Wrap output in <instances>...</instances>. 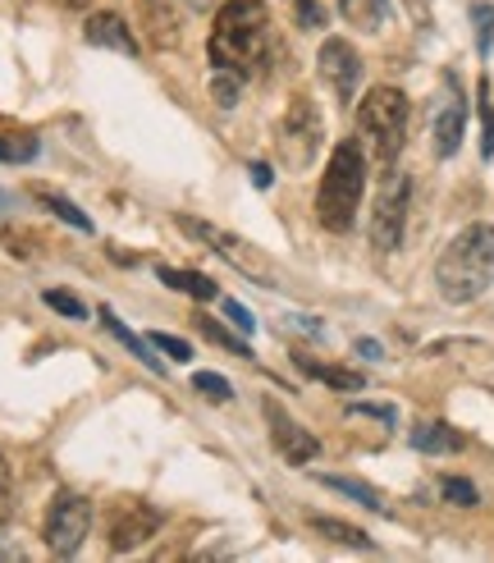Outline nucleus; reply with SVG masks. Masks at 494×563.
I'll list each match as a JSON object with an SVG mask.
<instances>
[{
  "label": "nucleus",
  "instance_id": "1",
  "mask_svg": "<svg viewBox=\"0 0 494 563\" xmlns=\"http://www.w3.org/2000/svg\"><path fill=\"white\" fill-rule=\"evenodd\" d=\"M206 60H211V69L234 74L243 82L266 69V60H270V14H266V0H225V5L215 10Z\"/></svg>",
  "mask_w": 494,
  "mask_h": 563
},
{
  "label": "nucleus",
  "instance_id": "2",
  "mask_svg": "<svg viewBox=\"0 0 494 563\" xmlns=\"http://www.w3.org/2000/svg\"><path fill=\"white\" fill-rule=\"evenodd\" d=\"M435 285L449 302H476L494 285V224H467L439 257Z\"/></svg>",
  "mask_w": 494,
  "mask_h": 563
},
{
  "label": "nucleus",
  "instance_id": "3",
  "mask_svg": "<svg viewBox=\"0 0 494 563\" xmlns=\"http://www.w3.org/2000/svg\"><path fill=\"white\" fill-rule=\"evenodd\" d=\"M362 192H367V156H362V143L348 137V143L335 147V156H329L325 175H321V192H316L321 230L348 234L357 220V207H362Z\"/></svg>",
  "mask_w": 494,
  "mask_h": 563
},
{
  "label": "nucleus",
  "instance_id": "4",
  "mask_svg": "<svg viewBox=\"0 0 494 563\" xmlns=\"http://www.w3.org/2000/svg\"><path fill=\"white\" fill-rule=\"evenodd\" d=\"M357 129H362V137L371 143V156L390 170L407 143V97L398 88H390V82L371 88L362 97V106H357Z\"/></svg>",
  "mask_w": 494,
  "mask_h": 563
},
{
  "label": "nucleus",
  "instance_id": "5",
  "mask_svg": "<svg viewBox=\"0 0 494 563\" xmlns=\"http://www.w3.org/2000/svg\"><path fill=\"white\" fill-rule=\"evenodd\" d=\"M179 230L202 243L206 252H215V257H225L234 271H243L247 279H257V285H274V262L266 257V252H257L252 243H243L238 234H229L225 224H211V220H198V216H179Z\"/></svg>",
  "mask_w": 494,
  "mask_h": 563
},
{
  "label": "nucleus",
  "instance_id": "6",
  "mask_svg": "<svg viewBox=\"0 0 494 563\" xmlns=\"http://www.w3.org/2000/svg\"><path fill=\"white\" fill-rule=\"evenodd\" d=\"M321 137H325V124H321V110L312 97H293L280 129H274V152H280L284 170H307L321 152Z\"/></svg>",
  "mask_w": 494,
  "mask_h": 563
},
{
  "label": "nucleus",
  "instance_id": "7",
  "mask_svg": "<svg viewBox=\"0 0 494 563\" xmlns=\"http://www.w3.org/2000/svg\"><path fill=\"white\" fill-rule=\"evenodd\" d=\"M88 527H92V504L74 495V490H60L50 499V509H46V522H42V537H46V550L50 554H78V545L88 541Z\"/></svg>",
  "mask_w": 494,
  "mask_h": 563
},
{
  "label": "nucleus",
  "instance_id": "8",
  "mask_svg": "<svg viewBox=\"0 0 494 563\" xmlns=\"http://www.w3.org/2000/svg\"><path fill=\"white\" fill-rule=\"evenodd\" d=\"M407 202H412V179L403 170L384 175V188L371 207V243L380 252H394L403 243V224H407Z\"/></svg>",
  "mask_w": 494,
  "mask_h": 563
},
{
  "label": "nucleus",
  "instance_id": "9",
  "mask_svg": "<svg viewBox=\"0 0 494 563\" xmlns=\"http://www.w3.org/2000/svg\"><path fill=\"white\" fill-rule=\"evenodd\" d=\"M462 129H467V101H462L458 78L445 74V78H439L435 101H430V143H435V156H453L462 147Z\"/></svg>",
  "mask_w": 494,
  "mask_h": 563
},
{
  "label": "nucleus",
  "instance_id": "10",
  "mask_svg": "<svg viewBox=\"0 0 494 563\" xmlns=\"http://www.w3.org/2000/svg\"><path fill=\"white\" fill-rule=\"evenodd\" d=\"M316 69H321V82H325V88L348 106L352 92H357V82H362V55L352 51V42L329 37V42L321 46V55H316Z\"/></svg>",
  "mask_w": 494,
  "mask_h": 563
},
{
  "label": "nucleus",
  "instance_id": "11",
  "mask_svg": "<svg viewBox=\"0 0 494 563\" xmlns=\"http://www.w3.org/2000/svg\"><path fill=\"white\" fill-rule=\"evenodd\" d=\"M266 421H270V444L280 449L284 463L302 467V463H312V459L321 454V440H316L307 427H297V421H293L280 404H274V399H266Z\"/></svg>",
  "mask_w": 494,
  "mask_h": 563
},
{
  "label": "nucleus",
  "instance_id": "12",
  "mask_svg": "<svg viewBox=\"0 0 494 563\" xmlns=\"http://www.w3.org/2000/svg\"><path fill=\"white\" fill-rule=\"evenodd\" d=\"M156 527H160V514L147 509V504H128V509L115 514V522H110V550H137L143 541L156 537Z\"/></svg>",
  "mask_w": 494,
  "mask_h": 563
},
{
  "label": "nucleus",
  "instance_id": "13",
  "mask_svg": "<svg viewBox=\"0 0 494 563\" xmlns=\"http://www.w3.org/2000/svg\"><path fill=\"white\" fill-rule=\"evenodd\" d=\"M82 37H88L92 46L101 51H120V55H137V37H133V27L120 19V14H92L88 23H82Z\"/></svg>",
  "mask_w": 494,
  "mask_h": 563
},
{
  "label": "nucleus",
  "instance_id": "14",
  "mask_svg": "<svg viewBox=\"0 0 494 563\" xmlns=\"http://www.w3.org/2000/svg\"><path fill=\"white\" fill-rule=\"evenodd\" d=\"M101 325H105L110 334H115V340H120V344H124V349H128L137 362H143L147 372H156V376L165 372V367H160V357L151 353V340H137V334H133V330H128V325H124L115 312H110V307H101Z\"/></svg>",
  "mask_w": 494,
  "mask_h": 563
},
{
  "label": "nucleus",
  "instance_id": "15",
  "mask_svg": "<svg viewBox=\"0 0 494 563\" xmlns=\"http://www.w3.org/2000/svg\"><path fill=\"white\" fill-rule=\"evenodd\" d=\"M339 14L357 33H380L384 19H390V0H339Z\"/></svg>",
  "mask_w": 494,
  "mask_h": 563
},
{
  "label": "nucleus",
  "instance_id": "16",
  "mask_svg": "<svg viewBox=\"0 0 494 563\" xmlns=\"http://www.w3.org/2000/svg\"><path fill=\"white\" fill-rule=\"evenodd\" d=\"M412 444H417L422 454H458L467 440L453 427H445V421H422V427L412 431Z\"/></svg>",
  "mask_w": 494,
  "mask_h": 563
},
{
  "label": "nucleus",
  "instance_id": "17",
  "mask_svg": "<svg viewBox=\"0 0 494 563\" xmlns=\"http://www.w3.org/2000/svg\"><path fill=\"white\" fill-rule=\"evenodd\" d=\"M165 285L170 289H179V294H188V298H198V302H206V298H215L220 289H215V279H206V275H198V271H179V266H160L156 271Z\"/></svg>",
  "mask_w": 494,
  "mask_h": 563
},
{
  "label": "nucleus",
  "instance_id": "18",
  "mask_svg": "<svg viewBox=\"0 0 494 563\" xmlns=\"http://www.w3.org/2000/svg\"><path fill=\"white\" fill-rule=\"evenodd\" d=\"M33 197H37V202L50 211V216H60L65 224H74V230H82V234H92V220L88 216H82L74 202H69V197L65 192H55V188H46V184H33Z\"/></svg>",
  "mask_w": 494,
  "mask_h": 563
},
{
  "label": "nucleus",
  "instance_id": "19",
  "mask_svg": "<svg viewBox=\"0 0 494 563\" xmlns=\"http://www.w3.org/2000/svg\"><path fill=\"white\" fill-rule=\"evenodd\" d=\"M297 367L307 372L312 380H325L329 389H344V394H352V389H362V385H367L362 376L348 372V367H329V362H312V357H302V353H297Z\"/></svg>",
  "mask_w": 494,
  "mask_h": 563
},
{
  "label": "nucleus",
  "instance_id": "20",
  "mask_svg": "<svg viewBox=\"0 0 494 563\" xmlns=\"http://www.w3.org/2000/svg\"><path fill=\"white\" fill-rule=\"evenodd\" d=\"M321 486L339 490V495H348V499H357V504H367L371 514H390V509H384V499H380V490L367 486V482H352V476H321Z\"/></svg>",
  "mask_w": 494,
  "mask_h": 563
},
{
  "label": "nucleus",
  "instance_id": "21",
  "mask_svg": "<svg viewBox=\"0 0 494 563\" xmlns=\"http://www.w3.org/2000/svg\"><path fill=\"white\" fill-rule=\"evenodd\" d=\"M312 527L321 531V537L339 541V545H357V550H375V541L367 537L362 527H348V522H335V518H312Z\"/></svg>",
  "mask_w": 494,
  "mask_h": 563
},
{
  "label": "nucleus",
  "instance_id": "22",
  "mask_svg": "<svg viewBox=\"0 0 494 563\" xmlns=\"http://www.w3.org/2000/svg\"><path fill=\"white\" fill-rule=\"evenodd\" d=\"M37 156V137L33 133H19V129H0V161L23 165Z\"/></svg>",
  "mask_w": 494,
  "mask_h": 563
},
{
  "label": "nucleus",
  "instance_id": "23",
  "mask_svg": "<svg viewBox=\"0 0 494 563\" xmlns=\"http://www.w3.org/2000/svg\"><path fill=\"white\" fill-rule=\"evenodd\" d=\"M476 110H481V156H494V97H490V82L481 78L476 88Z\"/></svg>",
  "mask_w": 494,
  "mask_h": 563
},
{
  "label": "nucleus",
  "instance_id": "24",
  "mask_svg": "<svg viewBox=\"0 0 494 563\" xmlns=\"http://www.w3.org/2000/svg\"><path fill=\"white\" fill-rule=\"evenodd\" d=\"M238 92H243V78L211 69V97H215V106H220V110H234V106H238Z\"/></svg>",
  "mask_w": 494,
  "mask_h": 563
},
{
  "label": "nucleus",
  "instance_id": "25",
  "mask_svg": "<svg viewBox=\"0 0 494 563\" xmlns=\"http://www.w3.org/2000/svg\"><path fill=\"white\" fill-rule=\"evenodd\" d=\"M198 325H202V334H206V340H211V344H220L225 353H234V357H247V353H252V349H247V340H238V334H229L225 325H215L211 317H202Z\"/></svg>",
  "mask_w": 494,
  "mask_h": 563
},
{
  "label": "nucleus",
  "instance_id": "26",
  "mask_svg": "<svg viewBox=\"0 0 494 563\" xmlns=\"http://www.w3.org/2000/svg\"><path fill=\"white\" fill-rule=\"evenodd\" d=\"M46 307H55V312L69 317V321H88V307H82V298L65 294V289H46Z\"/></svg>",
  "mask_w": 494,
  "mask_h": 563
},
{
  "label": "nucleus",
  "instance_id": "27",
  "mask_svg": "<svg viewBox=\"0 0 494 563\" xmlns=\"http://www.w3.org/2000/svg\"><path fill=\"white\" fill-rule=\"evenodd\" d=\"M439 490H445V499L458 504V509H472V504H476V486L462 482V476H445V482H439Z\"/></svg>",
  "mask_w": 494,
  "mask_h": 563
},
{
  "label": "nucleus",
  "instance_id": "28",
  "mask_svg": "<svg viewBox=\"0 0 494 563\" xmlns=\"http://www.w3.org/2000/svg\"><path fill=\"white\" fill-rule=\"evenodd\" d=\"M192 385H198L206 399H215V404H229V399H234L229 380H225V376H215V372H198V376H192Z\"/></svg>",
  "mask_w": 494,
  "mask_h": 563
},
{
  "label": "nucleus",
  "instance_id": "29",
  "mask_svg": "<svg viewBox=\"0 0 494 563\" xmlns=\"http://www.w3.org/2000/svg\"><path fill=\"white\" fill-rule=\"evenodd\" d=\"M472 23H476V51L490 55V46H494V10L490 5H472Z\"/></svg>",
  "mask_w": 494,
  "mask_h": 563
},
{
  "label": "nucleus",
  "instance_id": "30",
  "mask_svg": "<svg viewBox=\"0 0 494 563\" xmlns=\"http://www.w3.org/2000/svg\"><path fill=\"white\" fill-rule=\"evenodd\" d=\"M293 14H297V27H321L325 23L321 0H293Z\"/></svg>",
  "mask_w": 494,
  "mask_h": 563
},
{
  "label": "nucleus",
  "instance_id": "31",
  "mask_svg": "<svg viewBox=\"0 0 494 563\" xmlns=\"http://www.w3.org/2000/svg\"><path fill=\"white\" fill-rule=\"evenodd\" d=\"M147 340H151V349H160V353H170L175 362H188V357H192L188 340H175V334H147Z\"/></svg>",
  "mask_w": 494,
  "mask_h": 563
},
{
  "label": "nucleus",
  "instance_id": "32",
  "mask_svg": "<svg viewBox=\"0 0 494 563\" xmlns=\"http://www.w3.org/2000/svg\"><path fill=\"white\" fill-rule=\"evenodd\" d=\"M225 317H229V321H234V325H238L243 334H252V330H257V317L247 312L243 302H234V298H225Z\"/></svg>",
  "mask_w": 494,
  "mask_h": 563
},
{
  "label": "nucleus",
  "instance_id": "33",
  "mask_svg": "<svg viewBox=\"0 0 494 563\" xmlns=\"http://www.w3.org/2000/svg\"><path fill=\"white\" fill-rule=\"evenodd\" d=\"M403 5H407V14H412V23H417V27H430L435 0H403Z\"/></svg>",
  "mask_w": 494,
  "mask_h": 563
},
{
  "label": "nucleus",
  "instance_id": "34",
  "mask_svg": "<svg viewBox=\"0 0 494 563\" xmlns=\"http://www.w3.org/2000/svg\"><path fill=\"white\" fill-rule=\"evenodd\" d=\"M10 518V463L0 459V527Z\"/></svg>",
  "mask_w": 494,
  "mask_h": 563
},
{
  "label": "nucleus",
  "instance_id": "35",
  "mask_svg": "<svg viewBox=\"0 0 494 563\" xmlns=\"http://www.w3.org/2000/svg\"><path fill=\"white\" fill-rule=\"evenodd\" d=\"M352 417H380V421H394V408H384V404H357Z\"/></svg>",
  "mask_w": 494,
  "mask_h": 563
},
{
  "label": "nucleus",
  "instance_id": "36",
  "mask_svg": "<svg viewBox=\"0 0 494 563\" xmlns=\"http://www.w3.org/2000/svg\"><path fill=\"white\" fill-rule=\"evenodd\" d=\"M280 325H289V330H302V334H321V321H302V317H284Z\"/></svg>",
  "mask_w": 494,
  "mask_h": 563
},
{
  "label": "nucleus",
  "instance_id": "37",
  "mask_svg": "<svg viewBox=\"0 0 494 563\" xmlns=\"http://www.w3.org/2000/svg\"><path fill=\"white\" fill-rule=\"evenodd\" d=\"M357 353H362V357H371V362H380V357H384L375 340H357Z\"/></svg>",
  "mask_w": 494,
  "mask_h": 563
},
{
  "label": "nucleus",
  "instance_id": "38",
  "mask_svg": "<svg viewBox=\"0 0 494 563\" xmlns=\"http://www.w3.org/2000/svg\"><path fill=\"white\" fill-rule=\"evenodd\" d=\"M252 184H257V188H270V165H261V161L252 165Z\"/></svg>",
  "mask_w": 494,
  "mask_h": 563
},
{
  "label": "nucleus",
  "instance_id": "39",
  "mask_svg": "<svg viewBox=\"0 0 494 563\" xmlns=\"http://www.w3.org/2000/svg\"><path fill=\"white\" fill-rule=\"evenodd\" d=\"M188 5H192V10H202V14H206V10H220V5H225V0H188Z\"/></svg>",
  "mask_w": 494,
  "mask_h": 563
},
{
  "label": "nucleus",
  "instance_id": "40",
  "mask_svg": "<svg viewBox=\"0 0 494 563\" xmlns=\"http://www.w3.org/2000/svg\"><path fill=\"white\" fill-rule=\"evenodd\" d=\"M55 5H60V10H88L92 0H55Z\"/></svg>",
  "mask_w": 494,
  "mask_h": 563
},
{
  "label": "nucleus",
  "instance_id": "41",
  "mask_svg": "<svg viewBox=\"0 0 494 563\" xmlns=\"http://www.w3.org/2000/svg\"><path fill=\"white\" fill-rule=\"evenodd\" d=\"M0 211H10V192H0Z\"/></svg>",
  "mask_w": 494,
  "mask_h": 563
}]
</instances>
